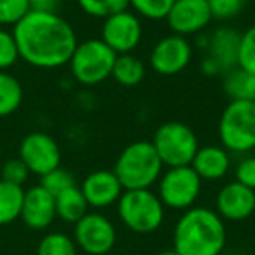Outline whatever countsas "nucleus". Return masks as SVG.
Segmentation results:
<instances>
[{
	"mask_svg": "<svg viewBox=\"0 0 255 255\" xmlns=\"http://www.w3.org/2000/svg\"><path fill=\"white\" fill-rule=\"evenodd\" d=\"M19 60L35 68H60L68 65L75 47L77 33L74 26L54 11L32 9L12 26Z\"/></svg>",
	"mask_w": 255,
	"mask_h": 255,
	"instance_id": "obj_1",
	"label": "nucleus"
},
{
	"mask_svg": "<svg viewBox=\"0 0 255 255\" xmlns=\"http://www.w3.org/2000/svg\"><path fill=\"white\" fill-rule=\"evenodd\" d=\"M226 241V222L206 206L182 212L173 227V250L180 255H220Z\"/></svg>",
	"mask_w": 255,
	"mask_h": 255,
	"instance_id": "obj_2",
	"label": "nucleus"
},
{
	"mask_svg": "<svg viewBox=\"0 0 255 255\" xmlns=\"http://www.w3.org/2000/svg\"><path fill=\"white\" fill-rule=\"evenodd\" d=\"M112 171L119 178L124 191H136L156 185L164 166L152 143L136 140L121 150Z\"/></svg>",
	"mask_w": 255,
	"mask_h": 255,
	"instance_id": "obj_3",
	"label": "nucleus"
},
{
	"mask_svg": "<svg viewBox=\"0 0 255 255\" xmlns=\"http://www.w3.org/2000/svg\"><path fill=\"white\" fill-rule=\"evenodd\" d=\"M219 138L229 154L247 156L255 150V102L229 100L219 119Z\"/></svg>",
	"mask_w": 255,
	"mask_h": 255,
	"instance_id": "obj_4",
	"label": "nucleus"
},
{
	"mask_svg": "<svg viewBox=\"0 0 255 255\" xmlns=\"http://www.w3.org/2000/svg\"><path fill=\"white\" fill-rule=\"evenodd\" d=\"M117 215L126 229L136 234L156 233L164 222L166 208L150 189L124 191L117 201Z\"/></svg>",
	"mask_w": 255,
	"mask_h": 255,
	"instance_id": "obj_5",
	"label": "nucleus"
},
{
	"mask_svg": "<svg viewBox=\"0 0 255 255\" xmlns=\"http://www.w3.org/2000/svg\"><path fill=\"white\" fill-rule=\"evenodd\" d=\"M164 168L191 166L196 152L201 145L192 128L180 121L163 123L150 140Z\"/></svg>",
	"mask_w": 255,
	"mask_h": 255,
	"instance_id": "obj_6",
	"label": "nucleus"
},
{
	"mask_svg": "<svg viewBox=\"0 0 255 255\" xmlns=\"http://www.w3.org/2000/svg\"><path fill=\"white\" fill-rule=\"evenodd\" d=\"M117 54L102 39H86L77 44L68 67L70 74L82 86H98L112 77Z\"/></svg>",
	"mask_w": 255,
	"mask_h": 255,
	"instance_id": "obj_7",
	"label": "nucleus"
},
{
	"mask_svg": "<svg viewBox=\"0 0 255 255\" xmlns=\"http://www.w3.org/2000/svg\"><path fill=\"white\" fill-rule=\"evenodd\" d=\"M203 180L191 166L166 168L157 180V196L164 208L185 212L198 201Z\"/></svg>",
	"mask_w": 255,
	"mask_h": 255,
	"instance_id": "obj_8",
	"label": "nucleus"
},
{
	"mask_svg": "<svg viewBox=\"0 0 255 255\" xmlns=\"http://www.w3.org/2000/svg\"><path fill=\"white\" fill-rule=\"evenodd\" d=\"M74 226L75 245L88 255H107L117 241L114 222L100 212H88Z\"/></svg>",
	"mask_w": 255,
	"mask_h": 255,
	"instance_id": "obj_9",
	"label": "nucleus"
},
{
	"mask_svg": "<svg viewBox=\"0 0 255 255\" xmlns=\"http://www.w3.org/2000/svg\"><path fill=\"white\" fill-rule=\"evenodd\" d=\"M240 39L241 33L231 26H220L213 30L206 40L201 70L206 75H224L234 67H238Z\"/></svg>",
	"mask_w": 255,
	"mask_h": 255,
	"instance_id": "obj_10",
	"label": "nucleus"
},
{
	"mask_svg": "<svg viewBox=\"0 0 255 255\" xmlns=\"http://www.w3.org/2000/svg\"><path fill=\"white\" fill-rule=\"evenodd\" d=\"M194 58V47L187 37L170 33L159 39L149 54V67L156 74L171 77L178 75L191 65Z\"/></svg>",
	"mask_w": 255,
	"mask_h": 255,
	"instance_id": "obj_11",
	"label": "nucleus"
},
{
	"mask_svg": "<svg viewBox=\"0 0 255 255\" xmlns=\"http://www.w3.org/2000/svg\"><path fill=\"white\" fill-rule=\"evenodd\" d=\"M100 39L116 54H131L143 39L142 19L131 9L117 12L103 19Z\"/></svg>",
	"mask_w": 255,
	"mask_h": 255,
	"instance_id": "obj_12",
	"label": "nucleus"
},
{
	"mask_svg": "<svg viewBox=\"0 0 255 255\" xmlns=\"http://www.w3.org/2000/svg\"><path fill=\"white\" fill-rule=\"evenodd\" d=\"M19 159L26 164L30 173L44 177L61 166V149L51 135L32 131L19 143Z\"/></svg>",
	"mask_w": 255,
	"mask_h": 255,
	"instance_id": "obj_13",
	"label": "nucleus"
},
{
	"mask_svg": "<svg viewBox=\"0 0 255 255\" xmlns=\"http://www.w3.org/2000/svg\"><path fill=\"white\" fill-rule=\"evenodd\" d=\"M212 19L213 16L206 0H175L164 21L168 23L171 33L189 39L203 32Z\"/></svg>",
	"mask_w": 255,
	"mask_h": 255,
	"instance_id": "obj_14",
	"label": "nucleus"
},
{
	"mask_svg": "<svg viewBox=\"0 0 255 255\" xmlns=\"http://www.w3.org/2000/svg\"><path fill=\"white\" fill-rule=\"evenodd\" d=\"M215 212L224 222H241L255 212V191L240 182H227L215 199Z\"/></svg>",
	"mask_w": 255,
	"mask_h": 255,
	"instance_id": "obj_15",
	"label": "nucleus"
},
{
	"mask_svg": "<svg viewBox=\"0 0 255 255\" xmlns=\"http://www.w3.org/2000/svg\"><path fill=\"white\" fill-rule=\"evenodd\" d=\"M81 191L89 208L103 210L117 205L124 189L112 170H95L82 180Z\"/></svg>",
	"mask_w": 255,
	"mask_h": 255,
	"instance_id": "obj_16",
	"label": "nucleus"
},
{
	"mask_svg": "<svg viewBox=\"0 0 255 255\" xmlns=\"http://www.w3.org/2000/svg\"><path fill=\"white\" fill-rule=\"evenodd\" d=\"M26 227L33 231H44L56 219V203L54 196L47 192L42 185H33L26 189L23 198L21 217Z\"/></svg>",
	"mask_w": 255,
	"mask_h": 255,
	"instance_id": "obj_17",
	"label": "nucleus"
},
{
	"mask_svg": "<svg viewBox=\"0 0 255 255\" xmlns=\"http://www.w3.org/2000/svg\"><path fill=\"white\" fill-rule=\"evenodd\" d=\"M191 168L203 182L220 180L231 170V154L222 145H203L196 152Z\"/></svg>",
	"mask_w": 255,
	"mask_h": 255,
	"instance_id": "obj_18",
	"label": "nucleus"
},
{
	"mask_svg": "<svg viewBox=\"0 0 255 255\" xmlns=\"http://www.w3.org/2000/svg\"><path fill=\"white\" fill-rule=\"evenodd\" d=\"M222 89L229 100L255 102V74L241 67H234L222 75Z\"/></svg>",
	"mask_w": 255,
	"mask_h": 255,
	"instance_id": "obj_19",
	"label": "nucleus"
},
{
	"mask_svg": "<svg viewBox=\"0 0 255 255\" xmlns=\"http://www.w3.org/2000/svg\"><path fill=\"white\" fill-rule=\"evenodd\" d=\"M54 203H56V217L68 224H77L89 212V205L79 185H74L54 196Z\"/></svg>",
	"mask_w": 255,
	"mask_h": 255,
	"instance_id": "obj_20",
	"label": "nucleus"
},
{
	"mask_svg": "<svg viewBox=\"0 0 255 255\" xmlns=\"http://www.w3.org/2000/svg\"><path fill=\"white\" fill-rule=\"evenodd\" d=\"M147 75V67L135 54H117L112 68V79L124 88H135L142 84Z\"/></svg>",
	"mask_w": 255,
	"mask_h": 255,
	"instance_id": "obj_21",
	"label": "nucleus"
},
{
	"mask_svg": "<svg viewBox=\"0 0 255 255\" xmlns=\"http://www.w3.org/2000/svg\"><path fill=\"white\" fill-rule=\"evenodd\" d=\"M25 189L0 180V226H7L21 217Z\"/></svg>",
	"mask_w": 255,
	"mask_h": 255,
	"instance_id": "obj_22",
	"label": "nucleus"
},
{
	"mask_svg": "<svg viewBox=\"0 0 255 255\" xmlns=\"http://www.w3.org/2000/svg\"><path fill=\"white\" fill-rule=\"evenodd\" d=\"M23 103V86L14 75L0 70V117L14 114Z\"/></svg>",
	"mask_w": 255,
	"mask_h": 255,
	"instance_id": "obj_23",
	"label": "nucleus"
},
{
	"mask_svg": "<svg viewBox=\"0 0 255 255\" xmlns=\"http://www.w3.org/2000/svg\"><path fill=\"white\" fill-rule=\"evenodd\" d=\"M79 7L89 18L107 19L129 9V0H77Z\"/></svg>",
	"mask_w": 255,
	"mask_h": 255,
	"instance_id": "obj_24",
	"label": "nucleus"
},
{
	"mask_svg": "<svg viewBox=\"0 0 255 255\" xmlns=\"http://www.w3.org/2000/svg\"><path fill=\"white\" fill-rule=\"evenodd\" d=\"M37 255H77V245L65 233H47L37 247Z\"/></svg>",
	"mask_w": 255,
	"mask_h": 255,
	"instance_id": "obj_25",
	"label": "nucleus"
},
{
	"mask_svg": "<svg viewBox=\"0 0 255 255\" xmlns=\"http://www.w3.org/2000/svg\"><path fill=\"white\" fill-rule=\"evenodd\" d=\"M175 0H129V9L140 19L164 21Z\"/></svg>",
	"mask_w": 255,
	"mask_h": 255,
	"instance_id": "obj_26",
	"label": "nucleus"
},
{
	"mask_svg": "<svg viewBox=\"0 0 255 255\" xmlns=\"http://www.w3.org/2000/svg\"><path fill=\"white\" fill-rule=\"evenodd\" d=\"M250 0H206L213 19L229 21L241 14L247 9Z\"/></svg>",
	"mask_w": 255,
	"mask_h": 255,
	"instance_id": "obj_27",
	"label": "nucleus"
},
{
	"mask_svg": "<svg viewBox=\"0 0 255 255\" xmlns=\"http://www.w3.org/2000/svg\"><path fill=\"white\" fill-rule=\"evenodd\" d=\"M40 185H42L47 192H51L53 196H58L60 192L67 191V189L74 187V185H77V184H75V178L70 171L58 166L56 170L49 171V173H46L44 177H40Z\"/></svg>",
	"mask_w": 255,
	"mask_h": 255,
	"instance_id": "obj_28",
	"label": "nucleus"
},
{
	"mask_svg": "<svg viewBox=\"0 0 255 255\" xmlns=\"http://www.w3.org/2000/svg\"><path fill=\"white\" fill-rule=\"evenodd\" d=\"M238 67L255 74V25L248 26L240 39V53H238Z\"/></svg>",
	"mask_w": 255,
	"mask_h": 255,
	"instance_id": "obj_29",
	"label": "nucleus"
},
{
	"mask_svg": "<svg viewBox=\"0 0 255 255\" xmlns=\"http://www.w3.org/2000/svg\"><path fill=\"white\" fill-rule=\"evenodd\" d=\"M32 11L28 0H0V25L19 23Z\"/></svg>",
	"mask_w": 255,
	"mask_h": 255,
	"instance_id": "obj_30",
	"label": "nucleus"
},
{
	"mask_svg": "<svg viewBox=\"0 0 255 255\" xmlns=\"http://www.w3.org/2000/svg\"><path fill=\"white\" fill-rule=\"evenodd\" d=\"M19 60L18 44L14 40L12 32L0 28V70H7Z\"/></svg>",
	"mask_w": 255,
	"mask_h": 255,
	"instance_id": "obj_31",
	"label": "nucleus"
},
{
	"mask_svg": "<svg viewBox=\"0 0 255 255\" xmlns=\"http://www.w3.org/2000/svg\"><path fill=\"white\" fill-rule=\"evenodd\" d=\"M0 173H2V178H0V180L19 185V187H23L25 182L28 180V177H30V170L26 168V164L23 163L19 157L5 161V163L2 164Z\"/></svg>",
	"mask_w": 255,
	"mask_h": 255,
	"instance_id": "obj_32",
	"label": "nucleus"
},
{
	"mask_svg": "<svg viewBox=\"0 0 255 255\" xmlns=\"http://www.w3.org/2000/svg\"><path fill=\"white\" fill-rule=\"evenodd\" d=\"M234 180L255 191V156H243L234 168Z\"/></svg>",
	"mask_w": 255,
	"mask_h": 255,
	"instance_id": "obj_33",
	"label": "nucleus"
},
{
	"mask_svg": "<svg viewBox=\"0 0 255 255\" xmlns=\"http://www.w3.org/2000/svg\"><path fill=\"white\" fill-rule=\"evenodd\" d=\"M56 2L58 0H28L30 7L37 11H54Z\"/></svg>",
	"mask_w": 255,
	"mask_h": 255,
	"instance_id": "obj_34",
	"label": "nucleus"
},
{
	"mask_svg": "<svg viewBox=\"0 0 255 255\" xmlns=\"http://www.w3.org/2000/svg\"><path fill=\"white\" fill-rule=\"evenodd\" d=\"M156 255H180L178 252H175L173 248H170V250H163V252H159V254H156Z\"/></svg>",
	"mask_w": 255,
	"mask_h": 255,
	"instance_id": "obj_35",
	"label": "nucleus"
},
{
	"mask_svg": "<svg viewBox=\"0 0 255 255\" xmlns=\"http://www.w3.org/2000/svg\"><path fill=\"white\" fill-rule=\"evenodd\" d=\"M0 161H2V149H0Z\"/></svg>",
	"mask_w": 255,
	"mask_h": 255,
	"instance_id": "obj_36",
	"label": "nucleus"
}]
</instances>
